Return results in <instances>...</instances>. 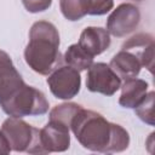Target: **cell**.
Segmentation results:
<instances>
[{"mask_svg":"<svg viewBox=\"0 0 155 155\" xmlns=\"http://www.w3.org/2000/svg\"><path fill=\"white\" fill-rule=\"evenodd\" d=\"M63 58H64V62L69 67L76 69L78 71L88 69L91 64L93 63V57L90 53H87L79 44L70 45L64 52Z\"/></svg>","mask_w":155,"mask_h":155,"instance_id":"5bb4252c","label":"cell"},{"mask_svg":"<svg viewBox=\"0 0 155 155\" xmlns=\"http://www.w3.org/2000/svg\"><path fill=\"white\" fill-rule=\"evenodd\" d=\"M17 69L12 63L11 57L2 50H0V86L11 76L17 74Z\"/></svg>","mask_w":155,"mask_h":155,"instance_id":"e0dca14e","label":"cell"},{"mask_svg":"<svg viewBox=\"0 0 155 155\" xmlns=\"http://www.w3.org/2000/svg\"><path fill=\"white\" fill-rule=\"evenodd\" d=\"M113 6V0H59L61 12L68 21H80L86 15L102 16Z\"/></svg>","mask_w":155,"mask_h":155,"instance_id":"ba28073f","label":"cell"},{"mask_svg":"<svg viewBox=\"0 0 155 155\" xmlns=\"http://www.w3.org/2000/svg\"><path fill=\"white\" fill-rule=\"evenodd\" d=\"M110 42V34L107 29L101 27H87L81 31L78 44L87 53L94 57L109 48Z\"/></svg>","mask_w":155,"mask_h":155,"instance_id":"8fae6325","label":"cell"},{"mask_svg":"<svg viewBox=\"0 0 155 155\" xmlns=\"http://www.w3.org/2000/svg\"><path fill=\"white\" fill-rule=\"evenodd\" d=\"M82 107L78 103H62L59 105H56L50 111V120L61 122L70 128V124L75 114L81 109Z\"/></svg>","mask_w":155,"mask_h":155,"instance_id":"9a60e30c","label":"cell"},{"mask_svg":"<svg viewBox=\"0 0 155 155\" xmlns=\"http://www.w3.org/2000/svg\"><path fill=\"white\" fill-rule=\"evenodd\" d=\"M121 86V79L115 74L109 64L92 63L86 76V87L91 92L113 96Z\"/></svg>","mask_w":155,"mask_h":155,"instance_id":"8992f818","label":"cell"},{"mask_svg":"<svg viewBox=\"0 0 155 155\" xmlns=\"http://www.w3.org/2000/svg\"><path fill=\"white\" fill-rule=\"evenodd\" d=\"M24 59L29 68L40 75H48L58 67L59 33L51 22L38 21L31 25Z\"/></svg>","mask_w":155,"mask_h":155,"instance_id":"7a4b0ae2","label":"cell"},{"mask_svg":"<svg viewBox=\"0 0 155 155\" xmlns=\"http://www.w3.org/2000/svg\"><path fill=\"white\" fill-rule=\"evenodd\" d=\"M109 65L115 71V74L124 80L136 78L142 69V64L139 59L132 52L122 48L116 54H114Z\"/></svg>","mask_w":155,"mask_h":155,"instance_id":"7c38bea8","label":"cell"},{"mask_svg":"<svg viewBox=\"0 0 155 155\" xmlns=\"http://www.w3.org/2000/svg\"><path fill=\"white\" fill-rule=\"evenodd\" d=\"M47 85L56 98L71 99L79 93L81 87L80 73L69 65L59 67L50 74Z\"/></svg>","mask_w":155,"mask_h":155,"instance_id":"5b68a950","label":"cell"},{"mask_svg":"<svg viewBox=\"0 0 155 155\" xmlns=\"http://www.w3.org/2000/svg\"><path fill=\"white\" fill-rule=\"evenodd\" d=\"M10 151L11 147L8 144V140L5 137V134L0 131V154H10Z\"/></svg>","mask_w":155,"mask_h":155,"instance_id":"d6986e66","label":"cell"},{"mask_svg":"<svg viewBox=\"0 0 155 155\" xmlns=\"http://www.w3.org/2000/svg\"><path fill=\"white\" fill-rule=\"evenodd\" d=\"M1 132L7 138L11 150L44 154L40 144V130L21 120V117L6 119L1 125Z\"/></svg>","mask_w":155,"mask_h":155,"instance_id":"277c9868","label":"cell"},{"mask_svg":"<svg viewBox=\"0 0 155 155\" xmlns=\"http://www.w3.org/2000/svg\"><path fill=\"white\" fill-rule=\"evenodd\" d=\"M70 128L78 142L91 151L121 153L130 145V134L122 126L109 122L93 110L81 108L73 117Z\"/></svg>","mask_w":155,"mask_h":155,"instance_id":"6da1fadb","label":"cell"},{"mask_svg":"<svg viewBox=\"0 0 155 155\" xmlns=\"http://www.w3.org/2000/svg\"><path fill=\"white\" fill-rule=\"evenodd\" d=\"M39 134L44 154L62 153L70 145L69 127L61 122L48 120V122L40 130Z\"/></svg>","mask_w":155,"mask_h":155,"instance_id":"9c48e42d","label":"cell"},{"mask_svg":"<svg viewBox=\"0 0 155 155\" xmlns=\"http://www.w3.org/2000/svg\"><path fill=\"white\" fill-rule=\"evenodd\" d=\"M132 1H143V0H132Z\"/></svg>","mask_w":155,"mask_h":155,"instance_id":"ffe728a7","label":"cell"},{"mask_svg":"<svg viewBox=\"0 0 155 155\" xmlns=\"http://www.w3.org/2000/svg\"><path fill=\"white\" fill-rule=\"evenodd\" d=\"M122 50L132 52L140 62L142 67L147 68L153 74L154 68V38L148 33H139L131 36L124 42Z\"/></svg>","mask_w":155,"mask_h":155,"instance_id":"30bf717a","label":"cell"},{"mask_svg":"<svg viewBox=\"0 0 155 155\" xmlns=\"http://www.w3.org/2000/svg\"><path fill=\"white\" fill-rule=\"evenodd\" d=\"M154 98L155 93L154 91H150L145 94L143 101L134 108L136 115L145 124L154 126L155 125V116H154Z\"/></svg>","mask_w":155,"mask_h":155,"instance_id":"2e32d148","label":"cell"},{"mask_svg":"<svg viewBox=\"0 0 155 155\" xmlns=\"http://www.w3.org/2000/svg\"><path fill=\"white\" fill-rule=\"evenodd\" d=\"M23 6L30 13H38L48 10L52 0H22Z\"/></svg>","mask_w":155,"mask_h":155,"instance_id":"ac0fdd59","label":"cell"},{"mask_svg":"<svg viewBox=\"0 0 155 155\" xmlns=\"http://www.w3.org/2000/svg\"><path fill=\"white\" fill-rule=\"evenodd\" d=\"M140 22V12L133 4H120L107 19V30L116 38L131 34Z\"/></svg>","mask_w":155,"mask_h":155,"instance_id":"52a82bcc","label":"cell"},{"mask_svg":"<svg viewBox=\"0 0 155 155\" xmlns=\"http://www.w3.org/2000/svg\"><path fill=\"white\" fill-rule=\"evenodd\" d=\"M0 107L10 116L24 117L46 114L50 104L41 91L27 85L17 73L0 86Z\"/></svg>","mask_w":155,"mask_h":155,"instance_id":"3957f363","label":"cell"},{"mask_svg":"<svg viewBox=\"0 0 155 155\" xmlns=\"http://www.w3.org/2000/svg\"><path fill=\"white\" fill-rule=\"evenodd\" d=\"M121 87V94L119 98V104L124 108H136L148 93V82L142 79H128Z\"/></svg>","mask_w":155,"mask_h":155,"instance_id":"4fadbf2b","label":"cell"}]
</instances>
